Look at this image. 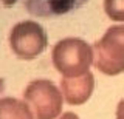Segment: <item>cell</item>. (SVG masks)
Listing matches in <instances>:
<instances>
[{
    "label": "cell",
    "instance_id": "8",
    "mask_svg": "<svg viewBox=\"0 0 124 119\" xmlns=\"http://www.w3.org/2000/svg\"><path fill=\"white\" fill-rule=\"evenodd\" d=\"M104 11L108 19L124 22V0H104Z\"/></svg>",
    "mask_w": 124,
    "mask_h": 119
},
{
    "label": "cell",
    "instance_id": "2",
    "mask_svg": "<svg viewBox=\"0 0 124 119\" xmlns=\"http://www.w3.org/2000/svg\"><path fill=\"white\" fill-rule=\"evenodd\" d=\"M93 63L107 76L124 71V25L110 26L93 45Z\"/></svg>",
    "mask_w": 124,
    "mask_h": 119
},
{
    "label": "cell",
    "instance_id": "10",
    "mask_svg": "<svg viewBox=\"0 0 124 119\" xmlns=\"http://www.w3.org/2000/svg\"><path fill=\"white\" fill-rule=\"evenodd\" d=\"M59 119H79V116L75 113H71V111H67V113H64Z\"/></svg>",
    "mask_w": 124,
    "mask_h": 119
},
{
    "label": "cell",
    "instance_id": "4",
    "mask_svg": "<svg viewBox=\"0 0 124 119\" xmlns=\"http://www.w3.org/2000/svg\"><path fill=\"white\" fill-rule=\"evenodd\" d=\"M48 37L44 26L34 20H23L13 26L9 33V47L22 60H33L45 51Z\"/></svg>",
    "mask_w": 124,
    "mask_h": 119
},
{
    "label": "cell",
    "instance_id": "9",
    "mask_svg": "<svg viewBox=\"0 0 124 119\" xmlns=\"http://www.w3.org/2000/svg\"><path fill=\"white\" fill-rule=\"evenodd\" d=\"M116 119H124V99H121L116 107Z\"/></svg>",
    "mask_w": 124,
    "mask_h": 119
},
{
    "label": "cell",
    "instance_id": "1",
    "mask_svg": "<svg viewBox=\"0 0 124 119\" xmlns=\"http://www.w3.org/2000/svg\"><path fill=\"white\" fill-rule=\"evenodd\" d=\"M51 60L64 77H78L88 73L93 63V48L82 39L67 37L53 47Z\"/></svg>",
    "mask_w": 124,
    "mask_h": 119
},
{
    "label": "cell",
    "instance_id": "6",
    "mask_svg": "<svg viewBox=\"0 0 124 119\" xmlns=\"http://www.w3.org/2000/svg\"><path fill=\"white\" fill-rule=\"evenodd\" d=\"M88 0H25V8L37 17H56L78 9Z\"/></svg>",
    "mask_w": 124,
    "mask_h": 119
},
{
    "label": "cell",
    "instance_id": "3",
    "mask_svg": "<svg viewBox=\"0 0 124 119\" xmlns=\"http://www.w3.org/2000/svg\"><path fill=\"white\" fill-rule=\"evenodd\" d=\"M23 99L34 119H56L62 113L64 96L48 79L31 80L23 91Z\"/></svg>",
    "mask_w": 124,
    "mask_h": 119
},
{
    "label": "cell",
    "instance_id": "7",
    "mask_svg": "<svg viewBox=\"0 0 124 119\" xmlns=\"http://www.w3.org/2000/svg\"><path fill=\"white\" fill-rule=\"evenodd\" d=\"M0 119H34L30 107L16 98L0 99Z\"/></svg>",
    "mask_w": 124,
    "mask_h": 119
},
{
    "label": "cell",
    "instance_id": "5",
    "mask_svg": "<svg viewBox=\"0 0 124 119\" xmlns=\"http://www.w3.org/2000/svg\"><path fill=\"white\" fill-rule=\"evenodd\" d=\"M95 88V77L90 71L78 77H62L61 93L70 105H82L90 99Z\"/></svg>",
    "mask_w": 124,
    "mask_h": 119
},
{
    "label": "cell",
    "instance_id": "11",
    "mask_svg": "<svg viewBox=\"0 0 124 119\" xmlns=\"http://www.w3.org/2000/svg\"><path fill=\"white\" fill-rule=\"evenodd\" d=\"M17 2H19V0H0V3H2L3 6H13Z\"/></svg>",
    "mask_w": 124,
    "mask_h": 119
}]
</instances>
